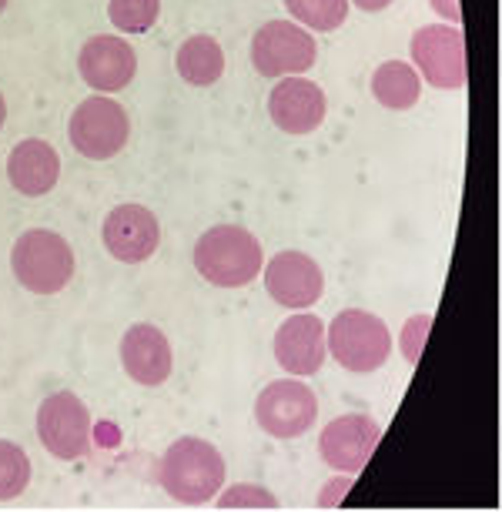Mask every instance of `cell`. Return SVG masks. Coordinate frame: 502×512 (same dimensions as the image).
Returning <instances> with one entry per match:
<instances>
[{"mask_svg": "<svg viewBox=\"0 0 502 512\" xmlns=\"http://www.w3.org/2000/svg\"><path fill=\"white\" fill-rule=\"evenodd\" d=\"M158 479L164 492L181 506H205L225 486V459L211 442L185 436L171 442L161 456Z\"/></svg>", "mask_w": 502, "mask_h": 512, "instance_id": "1", "label": "cell"}, {"mask_svg": "<svg viewBox=\"0 0 502 512\" xmlns=\"http://www.w3.org/2000/svg\"><path fill=\"white\" fill-rule=\"evenodd\" d=\"M195 268L211 285L241 288L262 275L265 255L251 231H245L241 225H215L198 238Z\"/></svg>", "mask_w": 502, "mask_h": 512, "instance_id": "2", "label": "cell"}, {"mask_svg": "<svg viewBox=\"0 0 502 512\" xmlns=\"http://www.w3.org/2000/svg\"><path fill=\"white\" fill-rule=\"evenodd\" d=\"M11 268L31 295H57L74 278V251L54 231L31 228L14 241Z\"/></svg>", "mask_w": 502, "mask_h": 512, "instance_id": "3", "label": "cell"}, {"mask_svg": "<svg viewBox=\"0 0 502 512\" xmlns=\"http://www.w3.org/2000/svg\"><path fill=\"white\" fill-rule=\"evenodd\" d=\"M325 345L342 369L365 375L385 365L392 352V335L379 315L349 308V312H339L332 318V325L325 332Z\"/></svg>", "mask_w": 502, "mask_h": 512, "instance_id": "4", "label": "cell"}, {"mask_svg": "<svg viewBox=\"0 0 502 512\" xmlns=\"http://www.w3.org/2000/svg\"><path fill=\"white\" fill-rule=\"evenodd\" d=\"M67 134H71L77 154H84L91 161H108L128 144L131 121L118 101H111L108 94H94V98L81 101L74 108Z\"/></svg>", "mask_w": 502, "mask_h": 512, "instance_id": "5", "label": "cell"}, {"mask_svg": "<svg viewBox=\"0 0 502 512\" xmlns=\"http://www.w3.org/2000/svg\"><path fill=\"white\" fill-rule=\"evenodd\" d=\"M37 439L54 459L74 462L91 452V412L74 392L47 395L37 409Z\"/></svg>", "mask_w": 502, "mask_h": 512, "instance_id": "6", "label": "cell"}, {"mask_svg": "<svg viewBox=\"0 0 502 512\" xmlns=\"http://www.w3.org/2000/svg\"><path fill=\"white\" fill-rule=\"evenodd\" d=\"M315 37L295 21H268L251 37V64L262 77H295L315 64Z\"/></svg>", "mask_w": 502, "mask_h": 512, "instance_id": "7", "label": "cell"}, {"mask_svg": "<svg viewBox=\"0 0 502 512\" xmlns=\"http://www.w3.org/2000/svg\"><path fill=\"white\" fill-rule=\"evenodd\" d=\"M412 61L432 88L459 91L466 88V41L459 27L449 24H429L412 34Z\"/></svg>", "mask_w": 502, "mask_h": 512, "instance_id": "8", "label": "cell"}, {"mask_svg": "<svg viewBox=\"0 0 502 512\" xmlns=\"http://www.w3.org/2000/svg\"><path fill=\"white\" fill-rule=\"evenodd\" d=\"M315 392L298 379H278L258 392L255 419L272 439H298L315 425Z\"/></svg>", "mask_w": 502, "mask_h": 512, "instance_id": "9", "label": "cell"}, {"mask_svg": "<svg viewBox=\"0 0 502 512\" xmlns=\"http://www.w3.org/2000/svg\"><path fill=\"white\" fill-rule=\"evenodd\" d=\"M382 439V425L372 419V415H339L322 429V439H318V452L332 469L339 472H355L365 469V462L375 452Z\"/></svg>", "mask_w": 502, "mask_h": 512, "instance_id": "10", "label": "cell"}, {"mask_svg": "<svg viewBox=\"0 0 502 512\" xmlns=\"http://www.w3.org/2000/svg\"><path fill=\"white\" fill-rule=\"evenodd\" d=\"M104 248L124 265H141L158 251L161 225L144 205H118L104 218Z\"/></svg>", "mask_w": 502, "mask_h": 512, "instance_id": "11", "label": "cell"}, {"mask_svg": "<svg viewBox=\"0 0 502 512\" xmlns=\"http://www.w3.org/2000/svg\"><path fill=\"white\" fill-rule=\"evenodd\" d=\"M77 67H81L84 84H91L98 94H114V91H124L134 81L138 57H134L131 44L124 41V37L98 34L81 47Z\"/></svg>", "mask_w": 502, "mask_h": 512, "instance_id": "12", "label": "cell"}, {"mask_svg": "<svg viewBox=\"0 0 502 512\" xmlns=\"http://www.w3.org/2000/svg\"><path fill=\"white\" fill-rule=\"evenodd\" d=\"M265 288L278 305L308 308L325 292V278L315 258L305 251H278L265 268Z\"/></svg>", "mask_w": 502, "mask_h": 512, "instance_id": "13", "label": "cell"}, {"mask_svg": "<svg viewBox=\"0 0 502 512\" xmlns=\"http://www.w3.org/2000/svg\"><path fill=\"white\" fill-rule=\"evenodd\" d=\"M325 108H328L325 91L315 81H302V77L278 81L272 94H268V114H272L275 128L295 134V138L322 128Z\"/></svg>", "mask_w": 502, "mask_h": 512, "instance_id": "14", "label": "cell"}, {"mask_svg": "<svg viewBox=\"0 0 502 512\" xmlns=\"http://www.w3.org/2000/svg\"><path fill=\"white\" fill-rule=\"evenodd\" d=\"M325 325L315 315H292L275 332V359L288 375H315L325 365Z\"/></svg>", "mask_w": 502, "mask_h": 512, "instance_id": "15", "label": "cell"}, {"mask_svg": "<svg viewBox=\"0 0 502 512\" xmlns=\"http://www.w3.org/2000/svg\"><path fill=\"white\" fill-rule=\"evenodd\" d=\"M121 365L138 385H164L171 375V342L161 328H154L148 322L131 325L121 338Z\"/></svg>", "mask_w": 502, "mask_h": 512, "instance_id": "16", "label": "cell"}, {"mask_svg": "<svg viewBox=\"0 0 502 512\" xmlns=\"http://www.w3.org/2000/svg\"><path fill=\"white\" fill-rule=\"evenodd\" d=\"M7 178H11V185L21 195L41 198L61 178V158H57V151L47 141L27 138L14 144V151L7 154Z\"/></svg>", "mask_w": 502, "mask_h": 512, "instance_id": "17", "label": "cell"}, {"mask_svg": "<svg viewBox=\"0 0 502 512\" xmlns=\"http://www.w3.org/2000/svg\"><path fill=\"white\" fill-rule=\"evenodd\" d=\"M175 67L181 74V81L195 84V88H211L221 74H225V51L215 37L195 34L178 47Z\"/></svg>", "mask_w": 502, "mask_h": 512, "instance_id": "18", "label": "cell"}, {"mask_svg": "<svg viewBox=\"0 0 502 512\" xmlns=\"http://www.w3.org/2000/svg\"><path fill=\"white\" fill-rule=\"evenodd\" d=\"M372 94L382 108L389 111H409L422 94V77L412 64L405 61H385L372 74Z\"/></svg>", "mask_w": 502, "mask_h": 512, "instance_id": "19", "label": "cell"}, {"mask_svg": "<svg viewBox=\"0 0 502 512\" xmlns=\"http://www.w3.org/2000/svg\"><path fill=\"white\" fill-rule=\"evenodd\" d=\"M285 7L302 27L322 34L339 31L349 17V0H285Z\"/></svg>", "mask_w": 502, "mask_h": 512, "instance_id": "20", "label": "cell"}, {"mask_svg": "<svg viewBox=\"0 0 502 512\" xmlns=\"http://www.w3.org/2000/svg\"><path fill=\"white\" fill-rule=\"evenodd\" d=\"M31 482V459L17 442L0 439V502H11Z\"/></svg>", "mask_w": 502, "mask_h": 512, "instance_id": "21", "label": "cell"}, {"mask_svg": "<svg viewBox=\"0 0 502 512\" xmlns=\"http://www.w3.org/2000/svg\"><path fill=\"white\" fill-rule=\"evenodd\" d=\"M161 0H111L108 14L111 24L124 34H144L151 31L154 21H158Z\"/></svg>", "mask_w": 502, "mask_h": 512, "instance_id": "22", "label": "cell"}, {"mask_svg": "<svg viewBox=\"0 0 502 512\" xmlns=\"http://www.w3.org/2000/svg\"><path fill=\"white\" fill-rule=\"evenodd\" d=\"M215 506L218 509H235V506H241V509H278V499L262 486H235V489L215 496Z\"/></svg>", "mask_w": 502, "mask_h": 512, "instance_id": "23", "label": "cell"}, {"mask_svg": "<svg viewBox=\"0 0 502 512\" xmlns=\"http://www.w3.org/2000/svg\"><path fill=\"white\" fill-rule=\"evenodd\" d=\"M429 325H432V318L429 315H419V318H412V325L402 332V349H405V355H409V362H419L422 332H429Z\"/></svg>", "mask_w": 502, "mask_h": 512, "instance_id": "24", "label": "cell"}, {"mask_svg": "<svg viewBox=\"0 0 502 512\" xmlns=\"http://www.w3.org/2000/svg\"><path fill=\"white\" fill-rule=\"evenodd\" d=\"M432 7L446 17V21H456V27H459V21H462V14H459V0H432Z\"/></svg>", "mask_w": 502, "mask_h": 512, "instance_id": "25", "label": "cell"}, {"mask_svg": "<svg viewBox=\"0 0 502 512\" xmlns=\"http://www.w3.org/2000/svg\"><path fill=\"white\" fill-rule=\"evenodd\" d=\"M359 11H369V14H375V11H385V7L392 4V0H352Z\"/></svg>", "mask_w": 502, "mask_h": 512, "instance_id": "26", "label": "cell"}, {"mask_svg": "<svg viewBox=\"0 0 502 512\" xmlns=\"http://www.w3.org/2000/svg\"><path fill=\"white\" fill-rule=\"evenodd\" d=\"M4 121H7V101H4V94H0V128H4Z\"/></svg>", "mask_w": 502, "mask_h": 512, "instance_id": "27", "label": "cell"}, {"mask_svg": "<svg viewBox=\"0 0 502 512\" xmlns=\"http://www.w3.org/2000/svg\"><path fill=\"white\" fill-rule=\"evenodd\" d=\"M4 7H7V0H0V14H4Z\"/></svg>", "mask_w": 502, "mask_h": 512, "instance_id": "28", "label": "cell"}]
</instances>
